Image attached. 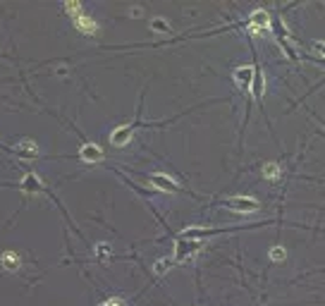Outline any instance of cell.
<instances>
[{
    "instance_id": "cell-3",
    "label": "cell",
    "mask_w": 325,
    "mask_h": 306,
    "mask_svg": "<svg viewBox=\"0 0 325 306\" xmlns=\"http://www.w3.org/2000/svg\"><path fill=\"white\" fill-rule=\"evenodd\" d=\"M139 124H141V120L136 118V120L130 122V124H122V127H118V130H112L110 132V144L118 146V148L120 146H124V144L132 139V134H134V130H136Z\"/></svg>"
},
{
    "instance_id": "cell-17",
    "label": "cell",
    "mask_w": 325,
    "mask_h": 306,
    "mask_svg": "<svg viewBox=\"0 0 325 306\" xmlns=\"http://www.w3.org/2000/svg\"><path fill=\"white\" fill-rule=\"evenodd\" d=\"M108 254H110V244H98V246H96V256H98V258H106Z\"/></svg>"
},
{
    "instance_id": "cell-18",
    "label": "cell",
    "mask_w": 325,
    "mask_h": 306,
    "mask_svg": "<svg viewBox=\"0 0 325 306\" xmlns=\"http://www.w3.org/2000/svg\"><path fill=\"white\" fill-rule=\"evenodd\" d=\"M314 48H316V50H318L320 55H325V41H316Z\"/></svg>"
},
{
    "instance_id": "cell-19",
    "label": "cell",
    "mask_w": 325,
    "mask_h": 306,
    "mask_svg": "<svg viewBox=\"0 0 325 306\" xmlns=\"http://www.w3.org/2000/svg\"><path fill=\"white\" fill-rule=\"evenodd\" d=\"M122 302L120 299H108V302H103V304H98V306H120Z\"/></svg>"
},
{
    "instance_id": "cell-14",
    "label": "cell",
    "mask_w": 325,
    "mask_h": 306,
    "mask_svg": "<svg viewBox=\"0 0 325 306\" xmlns=\"http://www.w3.org/2000/svg\"><path fill=\"white\" fill-rule=\"evenodd\" d=\"M172 266H174V258H160V261H156L153 270H156V275H165Z\"/></svg>"
},
{
    "instance_id": "cell-8",
    "label": "cell",
    "mask_w": 325,
    "mask_h": 306,
    "mask_svg": "<svg viewBox=\"0 0 325 306\" xmlns=\"http://www.w3.org/2000/svg\"><path fill=\"white\" fill-rule=\"evenodd\" d=\"M79 158H82L84 163H100V160H103V148H100L98 144L86 142L79 148Z\"/></svg>"
},
{
    "instance_id": "cell-1",
    "label": "cell",
    "mask_w": 325,
    "mask_h": 306,
    "mask_svg": "<svg viewBox=\"0 0 325 306\" xmlns=\"http://www.w3.org/2000/svg\"><path fill=\"white\" fill-rule=\"evenodd\" d=\"M65 12L72 17V24L76 26L79 34H84V36H96L98 24L94 22L88 14H84V8H82L79 2H65Z\"/></svg>"
},
{
    "instance_id": "cell-15",
    "label": "cell",
    "mask_w": 325,
    "mask_h": 306,
    "mask_svg": "<svg viewBox=\"0 0 325 306\" xmlns=\"http://www.w3.org/2000/svg\"><path fill=\"white\" fill-rule=\"evenodd\" d=\"M268 256H270L272 263H280V261H284V258H287V252H284V246H272Z\"/></svg>"
},
{
    "instance_id": "cell-13",
    "label": "cell",
    "mask_w": 325,
    "mask_h": 306,
    "mask_svg": "<svg viewBox=\"0 0 325 306\" xmlns=\"http://www.w3.org/2000/svg\"><path fill=\"white\" fill-rule=\"evenodd\" d=\"M263 177H266V180H278V177H280V165L278 163H266L263 165Z\"/></svg>"
},
{
    "instance_id": "cell-11",
    "label": "cell",
    "mask_w": 325,
    "mask_h": 306,
    "mask_svg": "<svg viewBox=\"0 0 325 306\" xmlns=\"http://www.w3.org/2000/svg\"><path fill=\"white\" fill-rule=\"evenodd\" d=\"M263 94H266V76H263V72L256 67V74H254V82H251V96L256 100H260Z\"/></svg>"
},
{
    "instance_id": "cell-20",
    "label": "cell",
    "mask_w": 325,
    "mask_h": 306,
    "mask_svg": "<svg viewBox=\"0 0 325 306\" xmlns=\"http://www.w3.org/2000/svg\"><path fill=\"white\" fill-rule=\"evenodd\" d=\"M0 148H2V146H0Z\"/></svg>"
},
{
    "instance_id": "cell-9",
    "label": "cell",
    "mask_w": 325,
    "mask_h": 306,
    "mask_svg": "<svg viewBox=\"0 0 325 306\" xmlns=\"http://www.w3.org/2000/svg\"><path fill=\"white\" fill-rule=\"evenodd\" d=\"M20 189H22L24 194H41L46 186H44V182H41L38 177L34 175V172H29V175H24V180L20 182Z\"/></svg>"
},
{
    "instance_id": "cell-2",
    "label": "cell",
    "mask_w": 325,
    "mask_h": 306,
    "mask_svg": "<svg viewBox=\"0 0 325 306\" xmlns=\"http://www.w3.org/2000/svg\"><path fill=\"white\" fill-rule=\"evenodd\" d=\"M201 246H204V244L196 240H177V244H174V263H182V261H186V258H192Z\"/></svg>"
},
{
    "instance_id": "cell-5",
    "label": "cell",
    "mask_w": 325,
    "mask_h": 306,
    "mask_svg": "<svg viewBox=\"0 0 325 306\" xmlns=\"http://www.w3.org/2000/svg\"><path fill=\"white\" fill-rule=\"evenodd\" d=\"M148 182H151L158 192H168V194H174V192H180V184L174 182L172 177L162 175V172H156V175H148Z\"/></svg>"
},
{
    "instance_id": "cell-7",
    "label": "cell",
    "mask_w": 325,
    "mask_h": 306,
    "mask_svg": "<svg viewBox=\"0 0 325 306\" xmlns=\"http://www.w3.org/2000/svg\"><path fill=\"white\" fill-rule=\"evenodd\" d=\"M272 24L270 20V14L266 10H256V12H251V17H249V26H251V32L254 34H260V32H266L268 26Z\"/></svg>"
},
{
    "instance_id": "cell-4",
    "label": "cell",
    "mask_w": 325,
    "mask_h": 306,
    "mask_svg": "<svg viewBox=\"0 0 325 306\" xmlns=\"http://www.w3.org/2000/svg\"><path fill=\"white\" fill-rule=\"evenodd\" d=\"M225 206L234 213H256L258 210V201L251 196H232L225 201Z\"/></svg>"
},
{
    "instance_id": "cell-6",
    "label": "cell",
    "mask_w": 325,
    "mask_h": 306,
    "mask_svg": "<svg viewBox=\"0 0 325 306\" xmlns=\"http://www.w3.org/2000/svg\"><path fill=\"white\" fill-rule=\"evenodd\" d=\"M254 74H256V70L251 65H242L234 70V82H237V86L242 91H251V82H254Z\"/></svg>"
},
{
    "instance_id": "cell-16",
    "label": "cell",
    "mask_w": 325,
    "mask_h": 306,
    "mask_svg": "<svg viewBox=\"0 0 325 306\" xmlns=\"http://www.w3.org/2000/svg\"><path fill=\"white\" fill-rule=\"evenodd\" d=\"M151 29L153 32H170V24L165 20H151Z\"/></svg>"
},
{
    "instance_id": "cell-10",
    "label": "cell",
    "mask_w": 325,
    "mask_h": 306,
    "mask_svg": "<svg viewBox=\"0 0 325 306\" xmlns=\"http://www.w3.org/2000/svg\"><path fill=\"white\" fill-rule=\"evenodd\" d=\"M12 153H14V156H20V158L32 160V158H36V156H38V146H36L34 142H20L14 148H12Z\"/></svg>"
},
{
    "instance_id": "cell-12",
    "label": "cell",
    "mask_w": 325,
    "mask_h": 306,
    "mask_svg": "<svg viewBox=\"0 0 325 306\" xmlns=\"http://www.w3.org/2000/svg\"><path fill=\"white\" fill-rule=\"evenodd\" d=\"M20 256L14 252H2V256H0V266L5 268V270H17L20 268Z\"/></svg>"
}]
</instances>
